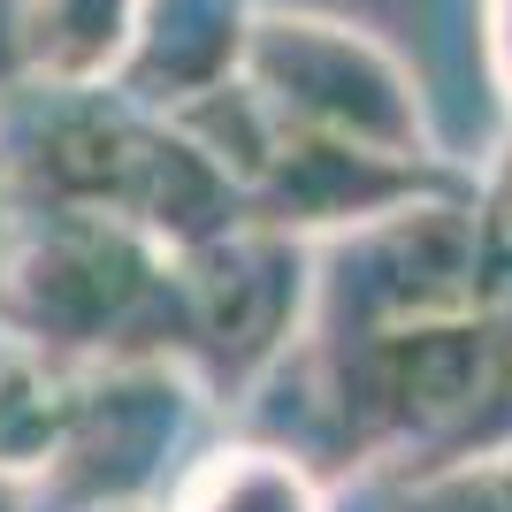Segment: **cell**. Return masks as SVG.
<instances>
[{
	"instance_id": "cell-1",
	"label": "cell",
	"mask_w": 512,
	"mask_h": 512,
	"mask_svg": "<svg viewBox=\"0 0 512 512\" xmlns=\"http://www.w3.org/2000/svg\"><path fill=\"white\" fill-rule=\"evenodd\" d=\"M0 314L39 360H184V276L123 214L16 222L0 260Z\"/></svg>"
},
{
	"instance_id": "cell-2",
	"label": "cell",
	"mask_w": 512,
	"mask_h": 512,
	"mask_svg": "<svg viewBox=\"0 0 512 512\" xmlns=\"http://www.w3.org/2000/svg\"><path fill=\"white\" fill-rule=\"evenodd\" d=\"M329 398L344 428L375 451H451L474 436L482 413L512 406V383L497 367V321L490 314H436L406 329L329 344Z\"/></svg>"
},
{
	"instance_id": "cell-3",
	"label": "cell",
	"mask_w": 512,
	"mask_h": 512,
	"mask_svg": "<svg viewBox=\"0 0 512 512\" xmlns=\"http://www.w3.org/2000/svg\"><path fill=\"white\" fill-rule=\"evenodd\" d=\"M245 85L268 100L283 130L344 138V146L398 153V161H436L413 69L360 23L314 16V8H260Z\"/></svg>"
},
{
	"instance_id": "cell-4",
	"label": "cell",
	"mask_w": 512,
	"mask_h": 512,
	"mask_svg": "<svg viewBox=\"0 0 512 512\" xmlns=\"http://www.w3.org/2000/svg\"><path fill=\"white\" fill-rule=\"evenodd\" d=\"M436 314H490L474 199H421L375 230L314 245V329L329 344Z\"/></svg>"
},
{
	"instance_id": "cell-5",
	"label": "cell",
	"mask_w": 512,
	"mask_h": 512,
	"mask_svg": "<svg viewBox=\"0 0 512 512\" xmlns=\"http://www.w3.org/2000/svg\"><path fill=\"white\" fill-rule=\"evenodd\" d=\"M176 276H184V367L207 398H245L314 321V245L268 222H245L237 237L176 260Z\"/></svg>"
},
{
	"instance_id": "cell-6",
	"label": "cell",
	"mask_w": 512,
	"mask_h": 512,
	"mask_svg": "<svg viewBox=\"0 0 512 512\" xmlns=\"http://www.w3.org/2000/svg\"><path fill=\"white\" fill-rule=\"evenodd\" d=\"M146 107L123 92H46L0 107V192L16 222L46 214H123V184L146 138Z\"/></svg>"
},
{
	"instance_id": "cell-7",
	"label": "cell",
	"mask_w": 512,
	"mask_h": 512,
	"mask_svg": "<svg viewBox=\"0 0 512 512\" xmlns=\"http://www.w3.org/2000/svg\"><path fill=\"white\" fill-rule=\"evenodd\" d=\"M207 390L184 360H107L85 367L77 421H69L62 459L39 474V490H69V512L92 505H146L161 482V459L184 436V413Z\"/></svg>"
},
{
	"instance_id": "cell-8",
	"label": "cell",
	"mask_w": 512,
	"mask_h": 512,
	"mask_svg": "<svg viewBox=\"0 0 512 512\" xmlns=\"http://www.w3.org/2000/svg\"><path fill=\"white\" fill-rule=\"evenodd\" d=\"M421 199H459V184L436 161H398V153H367V146H344V138L283 130L276 169L253 192V222L306 237V245H329V237L375 230L390 214L421 207Z\"/></svg>"
},
{
	"instance_id": "cell-9",
	"label": "cell",
	"mask_w": 512,
	"mask_h": 512,
	"mask_svg": "<svg viewBox=\"0 0 512 512\" xmlns=\"http://www.w3.org/2000/svg\"><path fill=\"white\" fill-rule=\"evenodd\" d=\"M123 222L146 245H161L169 260H192L253 222V192L184 123L153 115L146 138H138V161H130V184H123Z\"/></svg>"
},
{
	"instance_id": "cell-10",
	"label": "cell",
	"mask_w": 512,
	"mask_h": 512,
	"mask_svg": "<svg viewBox=\"0 0 512 512\" xmlns=\"http://www.w3.org/2000/svg\"><path fill=\"white\" fill-rule=\"evenodd\" d=\"M253 23H260V0H146L138 54H130L115 92L146 115H176V107L207 100V92L245 77Z\"/></svg>"
},
{
	"instance_id": "cell-11",
	"label": "cell",
	"mask_w": 512,
	"mask_h": 512,
	"mask_svg": "<svg viewBox=\"0 0 512 512\" xmlns=\"http://www.w3.org/2000/svg\"><path fill=\"white\" fill-rule=\"evenodd\" d=\"M146 0H31V85L115 92L138 54Z\"/></svg>"
},
{
	"instance_id": "cell-12",
	"label": "cell",
	"mask_w": 512,
	"mask_h": 512,
	"mask_svg": "<svg viewBox=\"0 0 512 512\" xmlns=\"http://www.w3.org/2000/svg\"><path fill=\"white\" fill-rule=\"evenodd\" d=\"M169 512H329L321 482L299 451L276 444H222L176 474Z\"/></svg>"
},
{
	"instance_id": "cell-13",
	"label": "cell",
	"mask_w": 512,
	"mask_h": 512,
	"mask_svg": "<svg viewBox=\"0 0 512 512\" xmlns=\"http://www.w3.org/2000/svg\"><path fill=\"white\" fill-rule=\"evenodd\" d=\"M169 123H184L199 138V146L222 161V169L245 184V192H260V176L276 169V146H283V123L268 115V100H260L245 77L237 85H222V92H207V100H192V107H176Z\"/></svg>"
},
{
	"instance_id": "cell-14",
	"label": "cell",
	"mask_w": 512,
	"mask_h": 512,
	"mask_svg": "<svg viewBox=\"0 0 512 512\" xmlns=\"http://www.w3.org/2000/svg\"><path fill=\"white\" fill-rule=\"evenodd\" d=\"M406 512H512V482L497 467H436Z\"/></svg>"
},
{
	"instance_id": "cell-15",
	"label": "cell",
	"mask_w": 512,
	"mask_h": 512,
	"mask_svg": "<svg viewBox=\"0 0 512 512\" xmlns=\"http://www.w3.org/2000/svg\"><path fill=\"white\" fill-rule=\"evenodd\" d=\"M31 92V0H0V107Z\"/></svg>"
},
{
	"instance_id": "cell-16",
	"label": "cell",
	"mask_w": 512,
	"mask_h": 512,
	"mask_svg": "<svg viewBox=\"0 0 512 512\" xmlns=\"http://www.w3.org/2000/svg\"><path fill=\"white\" fill-rule=\"evenodd\" d=\"M490 69H497V92L512 100V0H490Z\"/></svg>"
},
{
	"instance_id": "cell-17",
	"label": "cell",
	"mask_w": 512,
	"mask_h": 512,
	"mask_svg": "<svg viewBox=\"0 0 512 512\" xmlns=\"http://www.w3.org/2000/svg\"><path fill=\"white\" fill-rule=\"evenodd\" d=\"M0 512H46L39 474H16V467H0Z\"/></svg>"
},
{
	"instance_id": "cell-18",
	"label": "cell",
	"mask_w": 512,
	"mask_h": 512,
	"mask_svg": "<svg viewBox=\"0 0 512 512\" xmlns=\"http://www.w3.org/2000/svg\"><path fill=\"white\" fill-rule=\"evenodd\" d=\"M490 321H497V367H505V383H512V299H497Z\"/></svg>"
},
{
	"instance_id": "cell-19",
	"label": "cell",
	"mask_w": 512,
	"mask_h": 512,
	"mask_svg": "<svg viewBox=\"0 0 512 512\" xmlns=\"http://www.w3.org/2000/svg\"><path fill=\"white\" fill-rule=\"evenodd\" d=\"M8 245H16V207H8V192H0V260H8Z\"/></svg>"
},
{
	"instance_id": "cell-20",
	"label": "cell",
	"mask_w": 512,
	"mask_h": 512,
	"mask_svg": "<svg viewBox=\"0 0 512 512\" xmlns=\"http://www.w3.org/2000/svg\"><path fill=\"white\" fill-rule=\"evenodd\" d=\"M92 512H153V505H92Z\"/></svg>"
}]
</instances>
